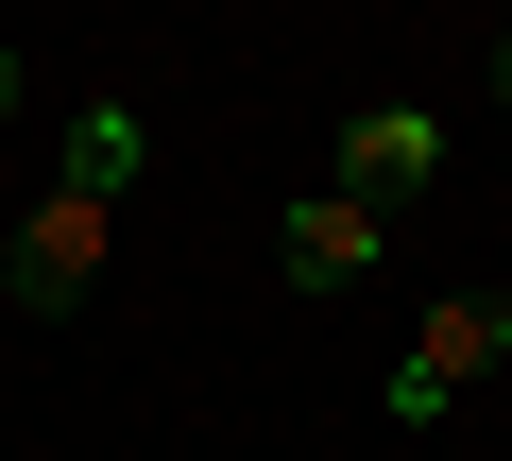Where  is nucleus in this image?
I'll return each instance as SVG.
<instances>
[{
  "label": "nucleus",
  "mask_w": 512,
  "mask_h": 461,
  "mask_svg": "<svg viewBox=\"0 0 512 461\" xmlns=\"http://www.w3.org/2000/svg\"><path fill=\"white\" fill-rule=\"evenodd\" d=\"M495 359H512V291H444V308H427V342L376 376V410H393V427H444Z\"/></svg>",
  "instance_id": "nucleus-1"
},
{
  "label": "nucleus",
  "mask_w": 512,
  "mask_h": 461,
  "mask_svg": "<svg viewBox=\"0 0 512 461\" xmlns=\"http://www.w3.org/2000/svg\"><path fill=\"white\" fill-rule=\"evenodd\" d=\"M103 222L120 205H86V188H35V222H18V240H0V308H86V274H103Z\"/></svg>",
  "instance_id": "nucleus-2"
},
{
  "label": "nucleus",
  "mask_w": 512,
  "mask_h": 461,
  "mask_svg": "<svg viewBox=\"0 0 512 461\" xmlns=\"http://www.w3.org/2000/svg\"><path fill=\"white\" fill-rule=\"evenodd\" d=\"M427 171H444V103H359V120H342V205L393 222Z\"/></svg>",
  "instance_id": "nucleus-3"
},
{
  "label": "nucleus",
  "mask_w": 512,
  "mask_h": 461,
  "mask_svg": "<svg viewBox=\"0 0 512 461\" xmlns=\"http://www.w3.org/2000/svg\"><path fill=\"white\" fill-rule=\"evenodd\" d=\"M274 274H291V291H359V274H376V205L308 188V205L274 222Z\"/></svg>",
  "instance_id": "nucleus-4"
},
{
  "label": "nucleus",
  "mask_w": 512,
  "mask_h": 461,
  "mask_svg": "<svg viewBox=\"0 0 512 461\" xmlns=\"http://www.w3.org/2000/svg\"><path fill=\"white\" fill-rule=\"evenodd\" d=\"M52 188L120 205V188H137V103H86V120H69V171H52Z\"/></svg>",
  "instance_id": "nucleus-5"
},
{
  "label": "nucleus",
  "mask_w": 512,
  "mask_h": 461,
  "mask_svg": "<svg viewBox=\"0 0 512 461\" xmlns=\"http://www.w3.org/2000/svg\"><path fill=\"white\" fill-rule=\"evenodd\" d=\"M18 86H35V69H18V52H0V120H18Z\"/></svg>",
  "instance_id": "nucleus-6"
},
{
  "label": "nucleus",
  "mask_w": 512,
  "mask_h": 461,
  "mask_svg": "<svg viewBox=\"0 0 512 461\" xmlns=\"http://www.w3.org/2000/svg\"><path fill=\"white\" fill-rule=\"evenodd\" d=\"M495 86H512V52H495Z\"/></svg>",
  "instance_id": "nucleus-7"
}]
</instances>
